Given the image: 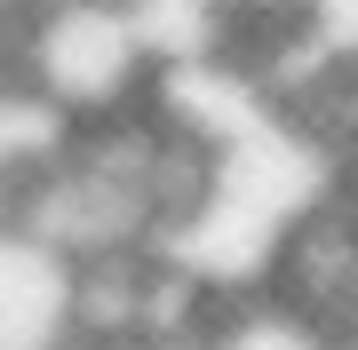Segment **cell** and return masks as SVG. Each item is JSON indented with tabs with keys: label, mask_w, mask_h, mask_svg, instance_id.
<instances>
[{
	"label": "cell",
	"mask_w": 358,
	"mask_h": 350,
	"mask_svg": "<svg viewBox=\"0 0 358 350\" xmlns=\"http://www.w3.org/2000/svg\"><path fill=\"white\" fill-rule=\"evenodd\" d=\"M120 350H143V342H120Z\"/></svg>",
	"instance_id": "obj_5"
},
{
	"label": "cell",
	"mask_w": 358,
	"mask_h": 350,
	"mask_svg": "<svg viewBox=\"0 0 358 350\" xmlns=\"http://www.w3.org/2000/svg\"><path fill=\"white\" fill-rule=\"evenodd\" d=\"M8 8H16V0H0V16H8Z\"/></svg>",
	"instance_id": "obj_4"
},
{
	"label": "cell",
	"mask_w": 358,
	"mask_h": 350,
	"mask_svg": "<svg viewBox=\"0 0 358 350\" xmlns=\"http://www.w3.org/2000/svg\"><path fill=\"white\" fill-rule=\"evenodd\" d=\"M72 342H80V263L0 223V350H72Z\"/></svg>",
	"instance_id": "obj_2"
},
{
	"label": "cell",
	"mask_w": 358,
	"mask_h": 350,
	"mask_svg": "<svg viewBox=\"0 0 358 350\" xmlns=\"http://www.w3.org/2000/svg\"><path fill=\"white\" fill-rule=\"evenodd\" d=\"M183 350H334V326L287 295V302H247V311L199 319V335Z\"/></svg>",
	"instance_id": "obj_3"
},
{
	"label": "cell",
	"mask_w": 358,
	"mask_h": 350,
	"mask_svg": "<svg viewBox=\"0 0 358 350\" xmlns=\"http://www.w3.org/2000/svg\"><path fill=\"white\" fill-rule=\"evenodd\" d=\"M0 32L16 48V80L72 128L136 112L152 88V48L128 0H16Z\"/></svg>",
	"instance_id": "obj_1"
}]
</instances>
